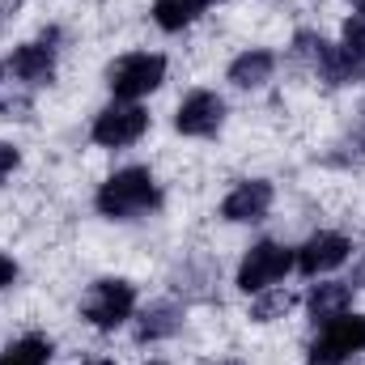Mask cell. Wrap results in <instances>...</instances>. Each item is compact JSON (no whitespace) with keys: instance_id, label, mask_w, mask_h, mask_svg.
Returning a JSON list of instances; mask_svg holds the SVG:
<instances>
[{"instance_id":"obj_1","label":"cell","mask_w":365,"mask_h":365,"mask_svg":"<svg viewBox=\"0 0 365 365\" xmlns=\"http://www.w3.org/2000/svg\"><path fill=\"white\" fill-rule=\"evenodd\" d=\"M158 204H162V191H158V179L145 166L115 170L93 195V208L106 221H136V217H149Z\"/></svg>"},{"instance_id":"obj_2","label":"cell","mask_w":365,"mask_h":365,"mask_svg":"<svg viewBox=\"0 0 365 365\" xmlns=\"http://www.w3.org/2000/svg\"><path fill=\"white\" fill-rule=\"evenodd\" d=\"M136 314V284L123 276H102L93 280L81 297V319L98 331H115Z\"/></svg>"},{"instance_id":"obj_3","label":"cell","mask_w":365,"mask_h":365,"mask_svg":"<svg viewBox=\"0 0 365 365\" xmlns=\"http://www.w3.org/2000/svg\"><path fill=\"white\" fill-rule=\"evenodd\" d=\"M162 81H166V56L158 51H128L106 64V86L123 102L149 98L153 90H162Z\"/></svg>"},{"instance_id":"obj_4","label":"cell","mask_w":365,"mask_h":365,"mask_svg":"<svg viewBox=\"0 0 365 365\" xmlns=\"http://www.w3.org/2000/svg\"><path fill=\"white\" fill-rule=\"evenodd\" d=\"M297 268V259H293V247H284V242H272V238H264V242H255L247 255H242V264H238V276H234V284L247 293V297H255V293H264V289H272L280 284L284 276Z\"/></svg>"},{"instance_id":"obj_5","label":"cell","mask_w":365,"mask_h":365,"mask_svg":"<svg viewBox=\"0 0 365 365\" xmlns=\"http://www.w3.org/2000/svg\"><path fill=\"white\" fill-rule=\"evenodd\" d=\"M365 353V314H340L319 327L314 344L306 349V365H344L349 357Z\"/></svg>"},{"instance_id":"obj_6","label":"cell","mask_w":365,"mask_h":365,"mask_svg":"<svg viewBox=\"0 0 365 365\" xmlns=\"http://www.w3.org/2000/svg\"><path fill=\"white\" fill-rule=\"evenodd\" d=\"M145 132H149V110L140 102H123V98H115L110 106H102L93 115V128H90L93 145H102V149H128Z\"/></svg>"},{"instance_id":"obj_7","label":"cell","mask_w":365,"mask_h":365,"mask_svg":"<svg viewBox=\"0 0 365 365\" xmlns=\"http://www.w3.org/2000/svg\"><path fill=\"white\" fill-rule=\"evenodd\" d=\"M349 255H353V238H344V234H336V230H319V234H310V238L293 251L302 276L336 272L340 264H349Z\"/></svg>"},{"instance_id":"obj_8","label":"cell","mask_w":365,"mask_h":365,"mask_svg":"<svg viewBox=\"0 0 365 365\" xmlns=\"http://www.w3.org/2000/svg\"><path fill=\"white\" fill-rule=\"evenodd\" d=\"M221 123H225V98L212 90H191L175 110V128L182 136H195V140L217 136Z\"/></svg>"},{"instance_id":"obj_9","label":"cell","mask_w":365,"mask_h":365,"mask_svg":"<svg viewBox=\"0 0 365 365\" xmlns=\"http://www.w3.org/2000/svg\"><path fill=\"white\" fill-rule=\"evenodd\" d=\"M272 200H276V191L268 179H242L221 200V217L230 225H255V221H264L272 212Z\"/></svg>"},{"instance_id":"obj_10","label":"cell","mask_w":365,"mask_h":365,"mask_svg":"<svg viewBox=\"0 0 365 365\" xmlns=\"http://www.w3.org/2000/svg\"><path fill=\"white\" fill-rule=\"evenodd\" d=\"M9 73H13L21 86H51V77H56V47H51L47 38L21 43V47L9 56Z\"/></svg>"},{"instance_id":"obj_11","label":"cell","mask_w":365,"mask_h":365,"mask_svg":"<svg viewBox=\"0 0 365 365\" xmlns=\"http://www.w3.org/2000/svg\"><path fill=\"white\" fill-rule=\"evenodd\" d=\"M353 289H357L353 280H323V284H314L310 297H306V310H310L314 327H323V323L349 314V306H353Z\"/></svg>"},{"instance_id":"obj_12","label":"cell","mask_w":365,"mask_h":365,"mask_svg":"<svg viewBox=\"0 0 365 365\" xmlns=\"http://www.w3.org/2000/svg\"><path fill=\"white\" fill-rule=\"evenodd\" d=\"M276 73V56L268 47H247L242 56H234L230 60V86H238V90H264L268 81H272Z\"/></svg>"},{"instance_id":"obj_13","label":"cell","mask_w":365,"mask_h":365,"mask_svg":"<svg viewBox=\"0 0 365 365\" xmlns=\"http://www.w3.org/2000/svg\"><path fill=\"white\" fill-rule=\"evenodd\" d=\"M182 327V306L179 302H153L140 310V323H136V340L140 344H158V340H170Z\"/></svg>"},{"instance_id":"obj_14","label":"cell","mask_w":365,"mask_h":365,"mask_svg":"<svg viewBox=\"0 0 365 365\" xmlns=\"http://www.w3.org/2000/svg\"><path fill=\"white\" fill-rule=\"evenodd\" d=\"M212 0H153V21H158V30H166V34H179L187 30L204 9H208Z\"/></svg>"},{"instance_id":"obj_15","label":"cell","mask_w":365,"mask_h":365,"mask_svg":"<svg viewBox=\"0 0 365 365\" xmlns=\"http://www.w3.org/2000/svg\"><path fill=\"white\" fill-rule=\"evenodd\" d=\"M51 340L47 336H21V340H13L4 353H0V365H47L51 361Z\"/></svg>"},{"instance_id":"obj_16","label":"cell","mask_w":365,"mask_h":365,"mask_svg":"<svg viewBox=\"0 0 365 365\" xmlns=\"http://www.w3.org/2000/svg\"><path fill=\"white\" fill-rule=\"evenodd\" d=\"M289 306H293V297L289 293H280V289H264V293H255V302H251V319L255 323H272L280 314H289Z\"/></svg>"},{"instance_id":"obj_17","label":"cell","mask_w":365,"mask_h":365,"mask_svg":"<svg viewBox=\"0 0 365 365\" xmlns=\"http://www.w3.org/2000/svg\"><path fill=\"white\" fill-rule=\"evenodd\" d=\"M344 47L365 56V9H353V17L344 21Z\"/></svg>"},{"instance_id":"obj_18","label":"cell","mask_w":365,"mask_h":365,"mask_svg":"<svg viewBox=\"0 0 365 365\" xmlns=\"http://www.w3.org/2000/svg\"><path fill=\"white\" fill-rule=\"evenodd\" d=\"M21 166V153H17V145H9V140H0V182L9 179L13 170Z\"/></svg>"},{"instance_id":"obj_19","label":"cell","mask_w":365,"mask_h":365,"mask_svg":"<svg viewBox=\"0 0 365 365\" xmlns=\"http://www.w3.org/2000/svg\"><path fill=\"white\" fill-rule=\"evenodd\" d=\"M13 280H17V264H13V259L0 251V289H9Z\"/></svg>"},{"instance_id":"obj_20","label":"cell","mask_w":365,"mask_h":365,"mask_svg":"<svg viewBox=\"0 0 365 365\" xmlns=\"http://www.w3.org/2000/svg\"><path fill=\"white\" fill-rule=\"evenodd\" d=\"M86 365H115V361H106V357H98V361H86Z\"/></svg>"},{"instance_id":"obj_21","label":"cell","mask_w":365,"mask_h":365,"mask_svg":"<svg viewBox=\"0 0 365 365\" xmlns=\"http://www.w3.org/2000/svg\"><path fill=\"white\" fill-rule=\"evenodd\" d=\"M0 81H4V64H0Z\"/></svg>"},{"instance_id":"obj_22","label":"cell","mask_w":365,"mask_h":365,"mask_svg":"<svg viewBox=\"0 0 365 365\" xmlns=\"http://www.w3.org/2000/svg\"><path fill=\"white\" fill-rule=\"evenodd\" d=\"M149 365H166V361H149Z\"/></svg>"}]
</instances>
